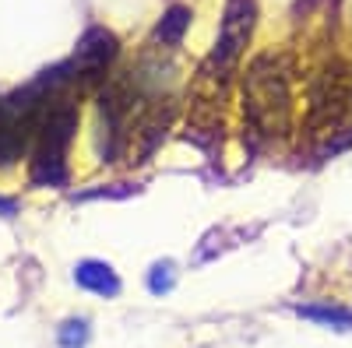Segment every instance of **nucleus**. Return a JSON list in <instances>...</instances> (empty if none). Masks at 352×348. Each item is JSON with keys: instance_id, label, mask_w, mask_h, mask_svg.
<instances>
[{"instance_id": "f257e3e1", "label": "nucleus", "mask_w": 352, "mask_h": 348, "mask_svg": "<svg viewBox=\"0 0 352 348\" xmlns=\"http://www.w3.org/2000/svg\"><path fill=\"white\" fill-rule=\"evenodd\" d=\"M78 134V106L67 92H56L46 102V113L36 130V148H32V176L36 187H64L67 183V152Z\"/></svg>"}, {"instance_id": "f03ea898", "label": "nucleus", "mask_w": 352, "mask_h": 348, "mask_svg": "<svg viewBox=\"0 0 352 348\" xmlns=\"http://www.w3.org/2000/svg\"><path fill=\"white\" fill-rule=\"evenodd\" d=\"M289 71L282 64V56L264 53L250 64L247 71V84H243V102H247V116L257 134H282L289 124Z\"/></svg>"}, {"instance_id": "7ed1b4c3", "label": "nucleus", "mask_w": 352, "mask_h": 348, "mask_svg": "<svg viewBox=\"0 0 352 348\" xmlns=\"http://www.w3.org/2000/svg\"><path fill=\"white\" fill-rule=\"evenodd\" d=\"M254 21H257V4L254 0H226L222 25H219V43L212 49V67L219 74H226L232 64L240 60L243 46L250 43Z\"/></svg>"}, {"instance_id": "20e7f679", "label": "nucleus", "mask_w": 352, "mask_h": 348, "mask_svg": "<svg viewBox=\"0 0 352 348\" xmlns=\"http://www.w3.org/2000/svg\"><path fill=\"white\" fill-rule=\"evenodd\" d=\"M116 53H120V39H116L109 28L92 25V28H88V32L78 39L71 60H67L74 84H88V81L102 78V71L116 60Z\"/></svg>"}, {"instance_id": "39448f33", "label": "nucleus", "mask_w": 352, "mask_h": 348, "mask_svg": "<svg viewBox=\"0 0 352 348\" xmlns=\"http://www.w3.org/2000/svg\"><path fill=\"white\" fill-rule=\"evenodd\" d=\"M74 281L85 292H96V296H106V299L120 296V278H116V271L106 260H81L74 268Z\"/></svg>"}, {"instance_id": "423d86ee", "label": "nucleus", "mask_w": 352, "mask_h": 348, "mask_svg": "<svg viewBox=\"0 0 352 348\" xmlns=\"http://www.w3.org/2000/svg\"><path fill=\"white\" fill-rule=\"evenodd\" d=\"M187 25H190V8L173 4V8L159 18V25H155V39H159L162 46H180Z\"/></svg>"}, {"instance_id": "0eeeda50", "label": "nucleus", "mask_w": 352, "mask_h": 348, "mask_svg": "<svg viewBox=\"0 0 352 348\" xmlns=\"http://www.w3.org/2000/svg\"><path fill=\"white\" fill-rule=\"evenodd\" d=\"M300 316L314 324H328V327H352V310H342V306H300Z\"/></svg>"}, {"instance_id": "6e6552de", "label": "nucleus", "mask_w": 352, "mask_h": 348, "mask_svg": "<svg viewBox=\"0 0 352 348\" xmlns=\"http://www.w3.org/2000/svg\"><path fill=\"white\" fill-rule=\"evenodd\" d=\"M56 341H60V348H81L88 341V324L85 321H67L60 327V334H56Z\"/></svg>"}, {"instance_id": "1a4fd4ad", "label": "nucleus", "mask_w": 352, "mask_h": 348, "mask_svg": "<svg viewBox=\"0 0 352 348\" xmlns=\"http://www.w3.org/2000/svg\"><path fill=\"white\" fill-rule=\"evenodd\" d=\"M148 288L159 296V292H169L173 288V264H155L152 268V278H148Z\"/></svg>"}, {"instance_id": "9d476101", "label": "nucleus", "mask_w": 352, "mask_h": 348, "mask_svg": "<svg viewBox=\"0 0 352 348\" xmlns=\"http://www.w3.org/2000/svg\"><path fill=\"white\" fill-rule=\"evenodd\" d=\"M0 215L14 218V215H18V200H14V197H0Z\"/></svg>"}]
</instances>
